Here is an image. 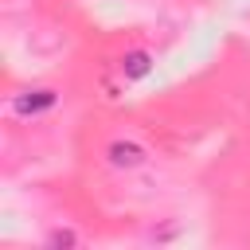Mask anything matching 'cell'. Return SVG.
<instances>
[{
  "label": "cell",
  "instance_id": "cell-2",
  "mask_svg": "<svg viewBox=\"0 0 250 250\" xmlns=\"http://www.w3.org/2000/svg\"><path fill=\"white\" fill-rule=\"evenodd\" d=\"M62 90L59 86H23V90H16L12 98H8V113L16 117V121H39V117H47V113H55L59 105H62Z\"/></svg>",
  "mask_w": 250,
  "mask_h": 250
},
{
  "label": "cell",
  "instance_id": "cell-3",
  "mask_svg": "<svg viewBox=\"0 0 250 250\" xmlns=\"http://www.w3.org/2000/svg\"><path fill=\"white\" fill-rule=\"evenodd\" d=\"M152 70H156V55H152L148 47H129V51H121V59H117V78H121L125 86H137V82L152 78Z\"/></svg>",
  "mask_w": 250,
  "mask_h": 250
},
{
  "label": "cell",
  "instance_id": "cell-4",
  "mask_svg": "<svg viewBox=\"0 0 250 250\" xmlns=\"http://www.w3.org/2000/svg\"><path fill=\"white\" fill-rule=\"evenodd\" d=\"M43 242H47V246H59V250H70V246L82 242V234H78L74 227H55V230H47Z\"/></svg>",
  "mask_w": 250,
  "mask_h": 250
},
{
  "label": "cell",
  "instance_id": "cell-1",
  "mask_svg": "<svg viewBox=\"0 0 250 250\" xmlns=\"http://www.w3.org/2000/svg\"><path fill=\"white\" fill-rule=\"evenodd\" d=\"M102 160H105V168H113V172H121V176H133V172L148 168L152 148H148L137 133H117V137H109V141H105Z\"/></svg>",
  "mask_w": 250,
  "mask_h": 250
}]
</instances>
